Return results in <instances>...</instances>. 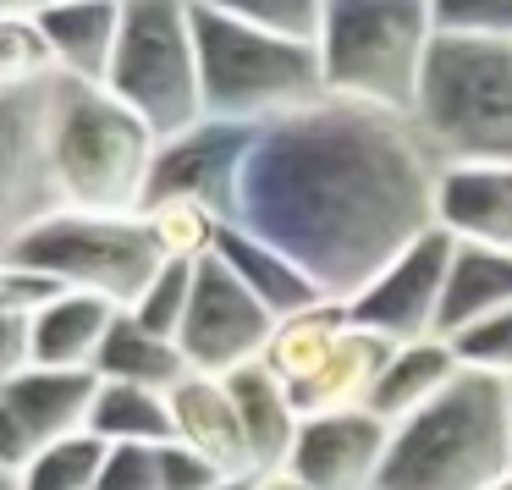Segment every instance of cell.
Returning a JSON list of instances; mask_svg holds the SVG:
<instances>
[{
	"label": "cell",
	"mask_w": 512,
	"mask_h": 490,
	"mask_svg": "<svg viewBox=\"0 0 512 490\" xmlns=\"http://www.w3.org/2000/svg\"><path fill=\"white\" fill-rule=\"evenodd\" d=\"M441 166L413 116L325 94L259 127L237 221L347 303L435 226Z\"/></svg>",
	"instance_id": "6da1fadb"
},
{
	"label": "cell",
	"mask_w": 512,
	"mask_h": 490,
	"mask_svg": "<svg viewBox=\"0 0 512 490\" xmlns=\"http://www.w3.org/2000/svg\"><path fill=\"white\" fill-rule=\"evenodd\" d=\"M160 133L116 100L111 83L50 78L45 83V188L50 210L144 215Z\"/></svg>",
	"instance_id": "7a4b0ae2"
},
{
	"label": "cell",
	"mask_w": 512,
	"mask_h": 490,
	"mask_svg": "<svg viewBox=\"0 0 512 490\" xmlns=\"http://www.w3.org/2000/svg\"><path fill=\"white\" fill-rule=\"evenodd\" d=\"M512 474V397L496 375H457L430 408L391 424L380 490H496Z\"/></svg>",
	"instance_id": "3957f363"
},
{
	"label": "cell",
	"mask_w": 512,
	"mask_h": 490,
	"mask_svg": "<svg viewBox=\"0 0 512 490\" xmlns=\"http://www.w3.org/2000/svg\"><path fill=\"white\" fill-rule=\"evenodd\" d=\"M193 28H199L204 116L265 127L325 100V72L314 39L237 23V17L210 12L199 0H193Z\"/></svg>",
	"instance_id": "277c9868"
},
{
	"label": "cell",
	"mask_w": 512,
	"mask_h": 490,
	"mask_svg": "<svg viewBox=\"0 0 512 490\" xmlns=\"http://www.w3.org/2000/svg\"><path fill=\"white\" fill-rule=\"evenodd\" d=\"M435 45L430 0H331L320 23L325 94L413 116L419 78Z\"/></svg>",
	"instance_id": "5b68a950"
},
{
	"label": "cell",
	"mask_w": 512,
	"mask_h": 490,
	"mask_svg": "<svg viewBox=\"0 0 512 490\" xmlns=\"http://www.w3.org/2000/svg\"><path fill=\"white\" fill-rule=\"evenodd\" d=\"M413 122L441 160L512 166V39L435 34Z\"/></svg>",
	"instance_id": "8992f818"
},
{
	"label": "cell",
	"mask_w": 512,
	"mask_h": 490,
	"mask_svg": "<svg viewBox=\"0 0 512 490\" xmlns=\"http://www.w3.org/2000/svg\"><path fill=\"white\" fill-rule=\"evenodd\" d=\"M6 265H34L67 281L72 292L111 298L133 309L160 276L166 254L149 237L144 215H89V210H50L6 237Z\"/></svg>",
	"instance_id": "52a82bcc"
},
{
	"label": "cell",
	"mask_w": 512,
	"mask_h": 490,
	"mask_svg": "<svg viewBox=\"0 0 512 490\" xmlns=\"http://www.w3.org/2000/svg\"><path fill=\"white\" fill-rule=\"evenodd\" d=\"M105 83L160 138H177L193 122H204L193 0H122V39H116V61Z\"/></svg>",
	"instance_id": "ba28073f"
},
{
	"label": "cell",
	"mask_w": 512,
	"mask_h": 490,
	"mask_svg": "<svg viewBox=\"0 0 512 490\" xmlns=\"http://www.w3.org/2000/svg\"><path fill=\"white\" fill-rule=\"evenodd\" d=\"M270 336H276V314L232 276L221 254L199 259V276H193V303L188 320H182V358L188 369L204 375H232L265 358Z\"/></svg>",
	"instance_id": "9c48e42d"
},
{
	"label": "cell",
	"mask_w": 512,
	"mask_h": 490,
	"mask_svg": "<svg viewBox=\"0 0 512 490\" xmlns=\"http://www.w3.org/2000/svg\"><path fill=\"white\" fill-rule=\"evenodd\" d=\"M100 369H50L28 364L0 375V468H23L34 452L89 430Z\"/></svg>",
	"instance_id": "30bf717a"
},
{
	"label": "cell",
	"mask_w": 512,
	"mask_h": 490,
	"mask_svg": "<svg viewBox=\"0 0 512 490\" xmlns=\"http://www.w3.org/2000/svg\"><path fill=\"white\" fill-rule=\"evenodd\" d=\"M457 237L430 226L419 243H408L358 298H347L358 325H369L386 342H419L441 336V303H446V270H452Z\"/></svg>",
	"instance_id": "8fae6325"
},
{
	"label": "cell",
	"mask_w": 512,
	"mask_h": 490,
	"mask_svg": "<svg viewBox=\"0 0 512 490\" xmlns=\"http://www.w3.org/2000/svg\"><path fill=\"white\" fill-rule=\"evenodd\" d=\"M254 138H259V127L221 122V116H204L188 133L160 138L155 177H149V204L199 199V204H210V210H221L226 221H237V193H243V166H248Z\"/></svg>",
	"instance_id": "7c38bea8"
},
{
	"label": "cell",
	"mask_w": 512,
	"mask_h": 490,
	"mask_svg": "<svg viewBox=\"0 0 512 490\" xmlns=\"http://www.w3.org/2000/svg\"><path fill=\"white\" fill-rule=\"evenodd\" d=\"M391 424L375 408H336L303 419L287 468L309 490H380Z\"/></svg>",
	"instance_id": "4fadbf2b"
},
{
	"label": "cell",
	"mask_w": 512,
	"mask_h": 490,
	"mask_svg": "<svg viewBox=\"0 0 512 490\" xmlns=\"http://www.w3.org/2000/svg\"><path fill=\"white\" fill-rule=\"evenodd\" d=\"M435 226L457 243L512 248V166L507 160H446Z\"/></svg>",
	"instance_id": "5bb4252c"
},
{
	"label": "cell",
	"mask_w": 512,
	"mask_h": 490,
	"mask_svg": "<svg viewBox=\"0 0 512 490\" xmlns=\"http://www.w3.org/2000/svg\"><path fill=\"white\" fill-rule=\"evenodd\" d=\"M171 413H177V441L182 446L204 452L215 468H226V474H254L248 430H243V413H237V402H232L226 375L188 369V375L171 386Z\"/></svg>",
	"instance_id": "9a60e30c"
},
{
	"label": "cell",
	"mask_w": 512,
	"mask_h": 490,
	"mask_svg": "<svg viewBox=\"0 0 512 490\" xmlns=\"http://www.w3.org/2000/svg\"><path fill=\"white\" fill-rule=\"evenodd\" d=\"M215 254L232 265V276L243 281V287L254 292V298L265 303L276 320L303 314V309H314V303L331 298V292H325L320 281H314L309 270H303L298 259L287 254V248L265 243V237L248 232L243 221H226V226H221V243H215Z\"/></svg>",
	"instance_id": "2e32d148"
},
{
	"label": "cell",
	"mask_w": 512,
	"mask_h": 490,
	"mask_svg": "<svg viewBox=\"0 0 512 490\" xmlns=\"http://www.w3.org/2000/svg\"><path fill=\"white\" fill-rule=\"evenodd\" d=\"M34 23L67 78H111L116 39H122V0H50Z\"/></svg>",
	"instance_id": "e0dca14e"
},
{
	"label": "cell",
	"mask_w": 512,
	"mask_h": 490,
	"mask_svg": "<svg viewBox=\"0 0 512 490\" xmlns=\"http://www.w3.org/2000/svg\"><path fill=\"white\" fill-rule=\"evenodd\" d=\"M226 386H232V402H237V413H243L254 474L259 468H287L292 441H298V430H303V413H298V402H292L287 380L259 358V364H248V369H232Z\"/></svg>",
	"instance_id": "ac0fdd59"
},
{
	"label": "cell",
	"mask_w": 512,
	"mask_h": 490,
	"mask_svg": "<svg viewBox=\"0 0 512 490\" xmlns=\"http://www.w3.org/2000/svg\"><path fill=\"white\" fill-rule=\"evenodd\" d=\"M457 375H463V364H457V353H452L446 336L397 342L391 358H386V369H380V380H375V391H369V408H375L386 424H402L419 408H430Z\"/></svg>",
	"instance_id": "d6986e66"
},
{
	"label": "cell",
	"mask_w": 512,
	"mask_h": 490,
	"mask_svg": "<svg viewBox=\"0 0 512 490\" xmlns=\"http://www.w3.org/2000/svg\"><path fill=\"white\" fill-rule=\"evenodd\" d=\"M116 303L94 292H61L50 309L34 314V364L50 369H94L105 336L116 325Z\"/></svg>",
	"instance_id": "ffe728a7"
},
{
	"label": "cell",
	"mask_w": 512,
	"mask_h": 490,
	"mask_svg": "<svg viewBox=\"0 0 512 490\" xmlns=\"http://www.w3.org/2000/svg\"><path fill=\"white\" fill-rule=\"evenodd\" d=\"M496 309H512V248H479L457 243L446 270V303H441V336L468 320H485Z\"/></svg>",
	"instance_id": "44dd1931"
},
{
	"label": "cell",
	"mask_w": 512,
	"mask_h": 490,
	"mask_svg": "<svg viewBox=\"0 0 512 490\" xmlns=\"http://www.w3.org/2000/svg\"><path fill=\"white\" fill-rule=\"evenodd\" d=\"M94 369H100V380H133V386L171 391L188 375V358H182L177 336L149 331L133 309H122L111 325V336H105V347H100V358H94Z\"/></svg>",
	"instance_id": "7402d4cb"
},
{
	"label": "cell",
	"mask_w": 512,
	"mask_h": 490,
	"mask_svg": "<svg viewBox=\"0 0 512 490\" xmlns=\"http://www.w3.org/2000/svg\"><path fill=\"white\" fill-rule=\"evenodd\" d=\"M89 430L111 446H166L177 441V413H171V391L160 386H133V380H100Z\"/></svg>",
	"instance_id": "603a6c76"
},
{
	"label": "cell",
	"mask_w": 512,
	"mask_h": 490,
	"mask_svg": "<svg viewBox=\"0 0 512 490\" xmlns=\"http://www.w3.org/2000/svg\"><path fill=\"white\" fill-rule=\"evenodd\" d=\"M105 452H111V441H100L94 430H78L34 452L23 468H0V474H6V490H100Z\"/></svg>",
	"instance_id": "cb8c5ba5"
},
{
	"label": "cell",
	"mask_w": 512,
	"mask_h": 490,
	"mask_svg": "<svg viewBox=\"0 0 512 490\" xmlns=\"http://www.w3.org/2000/svg\"><path fill=\"white\" fill-rule=\"evenodd\" d=\"M144 226H149V237L160 243L166 259H188V265H199V259H210L215 243H221L226 215L210 210V204H199V199H160V204L144 210Z\"/></svg>",
	"instance_id": "d4e9b609"
},
{
	"label": "cell",
	"mask_w": 512,
	"mask_h": 490,
	"mask_svg": "<svg viewBox=\"0 0 512 490\" xmlns=\"http://www.w3.org/2000/svg\"><path fill=\"white\" fill-rule=\"evenodd\" d=\"M61 78L34 17H0V89H34Z\"/></svg>",
	"instance_id": "484cf974"
},
{
	"label": "cell",
	"mask_w": 512,
	"mask_h": 490,
	"mask_svg": "<svg viewBox=\"0 0 512 490\" xmlns=\"http://www.w3.org/2000/svg\"><path fill=\"white\" fill-rule=\"evenodd\" d=\"M457 364L468 375H496V380H512V309H496L485 320H468L457 331H446Z\"/></svg>",
	"instance_id": "4316f807"
},
{
	"label": "cell",
	"mask_w": 512,
	"mask_h": 490,
	"mask_svg": "<svg viewBox=\"0 0 512 490\" xmlns=\"http://www.w3.org/2000/svg\"><path fill=\"white\" fill-rule=\"evenodd\" d=\"M210 12H226L237 23L270 28V34H292V39H320L325 6L331 0H199Z\"/></svg>",
	"instance_id": "83f0119b"
},
{
	"label": "cell",
	"mask_w": 512,
	"mask_h": 490,
	"mask_svg": "<svg viewBox=\"0 0 512 490\" xmlns=\"http://www.w3.org/2000/svg\"><path fill=\"white\" fill-rule=\"evenodd\" d=\"M193 276H199V265H188V259H166L160 276L149 281V292L133 303V314L149 325V331H160V336H182V320H188V303H193Z\"/></svg>",
	"instance_id": "f1b7e54d"
},
{
	"label": "cell",
	"mask_w": 512,
	"mask_h": 490,
	"mask_svg": "<svg viewBox=\"0 0 512 490\" xmlns=\"http://www.w3.org/2000/svg\"><path fill=\"white\" fill-rule=\"evenodd\" d=\"M435 34L512 39V0H430Z\"/></svg>",
	"instance_id": "f546056e"
},
{
	"label": "cell",
	"mask_w": 512,
	"mask_h": 490,
	"mask_svg": "<svg viewBox=\"0 0 512 490\" xmlns=\"http://www.w3.org/2000/svg\"><path fill=\"white\" fill-rule=\"evenodd\" d=\"M100 490H166V463H160V446H111L100 468Z\"/></svg>",
	"instance_id": "4dcf8cb0"
},
{
	"label": "cell",
	"mask_w": 512,
	"mask_h": 490,
	"mask_svg": "<svg viewBox=\"0 0 512 490\" xmlns=\"http://www.w3.org/2000/svg\"><path fill=\"white\" fill-rule=\"evenodd\" d=\"M61 292H72V287H67V281H56V276H45V270L6 265V276H0V309H6V314H39V309H50Z\"/></svg>",
	"instance_id": "1f68e13d"
},
{
	"label": "cell",
	"mask_w": 512,
	"mask_h": 490,
	"mask_svg": "<svg viewBox=\"0 0 512 490\" xmlns=\"http://www.w3.org/2000/svg\"><path fill=\"white\" fill-rule=\"evenodd\" d=\"M160 463H166V490H210V485H221V479H232L226 468H215L204 452H193V446H182V441L160 446Z\"/></svg>",
	"instance_id": "d6a6232c"
},
{
	"label": "cell",
	"mask_w": 512,
	"mask_h": 490,
	"mask_svg": "<svg viewBox=\"0 0 512 490\" xmlns=\"http://www.w3.org/2000/svg\"><path fill=\"white\" fill-rule=\"evenodd\" d=\"M248 490H309V485H303L292 468H259V474L248 479Z\"/></svg>",
	"instance_id": "836d02e7"
},
{
	"label": "cell",
	"mask_w": 512,
	"mask_h": 490,
	"mask_svg": "<svg viewBox=\"0 0 512 490\" xmlns=\"http://www.w3.org/2000/svg\"><path fill=\"white\" fill-rule=\"evenodd\" d=\"M50 0H0V17H39Z\"/></svg>",
	"instance_id": "e575fe53"
},
{
	"label": "cell",
	"mask_w": 512,
	"mask_h": 490,
	"mask_svg": "<svg viewBox=\"0 0 512 490\" xmlns=\"http://www.w3.org/2000/svg\"><path fill=\"white\" fill-rule=\"evenodd\" d=\"M248 479L254 474H232V479H221V485H210V490H248Z\"/></svg>",
	"instance_id": "d590c367"
},
{
	"label": "cell",
	"mask_w": 512,
	"mask_h": 490,
	"mask_svg": "<svg viewBox=\"0 0 512 490\" xmlns=\"http://www.w3.org/2000/svg\"><path fill=\"white\" fill-rule=\"evenodd\" d=\"M496 490H512V474H507V479H501V485H496Z\"/></svg>",
	"instance_id": "8d00e7d4"
},
{
	"label": "cell",
	"mask_w": 512,
	"mask_h": 490,
	"mask_svg": "<svg viewBox=\"0 0 512 490\" xmlns=\"http://www.w3.org/2000/svg\"><path fill=\"white\" fill-rule=\"evenodd\" d=\"M507 397H512V380H507Z\"/></svg>",
	"instance_id": "74e56055"
}]
</instances>
